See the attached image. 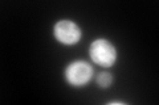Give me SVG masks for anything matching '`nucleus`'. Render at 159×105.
<instances>
[{"label":"nucleus","mask_w":159,"mask_h":105,"mask_svg":"<svg viewBox=\"0 0 159 105\" xmlns=\"http://www.w3.org/2000/svg\"><path fill=\"white\" fill-rule=\"evenodd\" d=\"M89 57L92 62L103 68H110L117 62V49L111 41L107 38L98 37L89 46Z\"/></svg>","instance_id":"1"},{"label":"nucleus","mask_w":159,"mask_h":105,"mask_svg":"<svg viewBox=\"0 0 159 105\" xmlns=\"http://www.w3.org/2000/svg\"><path fill=\"white\" fill-rule=\"evenodd\" d=\"M114 82V76L110 74V72H99L97 76H96V83L99 88L102 89H107L109 87H111V84Z\"/></svg>","instance_id":"4"},{"label":"nucleus","mask_w":159,"mask_h":105,"mask_svg":"<svg viewBox=\"0 0 159 105\" xmlns=\"http://www.w3.org/2000/svg\"><path fill=\"white\" fill-rule=\"evenodd\" d=\"M53 37L64 46H74L81 41L82 29L73 20L62 18L53 25Z\"/></svg>","instance_id":"3"},{"label":"nucleus","mask_w":159,"mask_h":105,"mask_svg":"<svg viewBox=\"0 0 159 105\" xmlns=\"http://www.w3.org/2000/svg\"><path fill=\"white\" fill-rule=\"evenodd\" d=\"M65 82L70 87L82 88L92 80L93 78V67L86 61H73L64 70Z\"/></svg>","instance_id":"2"}]
</instances>
